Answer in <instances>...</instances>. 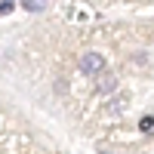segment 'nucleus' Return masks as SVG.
Returning a JSON list of instances; mask_svg holds the SVG:
<instances>
[{
	"label": "nucleus",
	"instance_id": "nucleus-1",
	"mask_svg": "<svg viewBox=\"0 0 154 154\" xmlns=\"http://www.w3.org/2000/svg\"><path fill=\"white\" fill-rule=\"evenodd\" d=\"M80 71L86 77H99L102 71H105V56L102 53H83L80 56Z\"/></svg>",
	"mask_w": 154,
	"mask_h": 154
},
{
	"label": "nucleus",
	"instance_id": "nucleus-2",
	"mask_svg": "<svg viewBox=\"0 0 154 154\" xmlns=\"http://www.w3.org/2000/svg\"><path fill=\"white\" fill-rule=\"evenodd\" d=\"M126 108H130V93H117V89H114L111 99L105 102V117H117Z\"/></svg>",
	"mask_w": 154,
	"mask_h": 154
},
{
	"label": "nucleus",
	"instance_id": "nucleus-3",
	"mask_svg": "<svg viewBox=\"0 0 154 154\" xmlns=\"http://www.w3.org/2000/svg\"><path fill=\"white\" fill-rule=\"evenodd\" d=\"M114 89H117V77H114L111 71H102L99 74V93L102 96H111Z\"/></svg>",
	"mask_w": 154,
	"mask_h": 154
},
{
	"label": "nucleus",
	"instance_id": "nucleus-4",
	"mask_svg": "<svg viewBox=\"0 0 154 154\" xmlns=\"http://www.w3.org/2000/svg\"><path fill=\"white\" fill-rule=\"evenodd\" d=\"M139 130H142V133H151V130H154V117H142Z\"/></svg>",
	"mask_w": 154,
	"mask_h": 154
},
{
	"label": "nucleus",
	"instance_id": "nucleus-5",
	"mask_svg": "<svg viewBox=\"0 0 154 154\" xmlns=\"http://www.w3.org/2000/svg\"><path fill=\"white\" fill-rule=\"evenodd\" d=\"M12 12V0H0V16H9Z\"/></svg>",
	"mask_w": 154,
	"mask_h": 154
},
{
	"label": "nucleus",
	"instance_id": "nucleus-6",
	"mask_svg": "<svg viewBox=\"0 0 154 154\" xmlns=\"http://www.w3.org/2000/svg\"><path fill=\"white\" fill-rule=\"evenodd\" d=\"M71 12H74V16H77V19H86V16H89V12H86V9H83V6H74V9H71Z\"/></svg>",
	"mask_w": 154,
	"mask_h": 154
}]
</instances>
